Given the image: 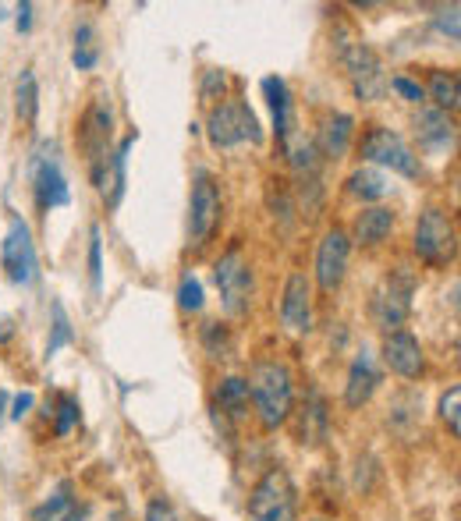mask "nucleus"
I'll return each mask as SVG.
<instances>
[{
	"mask_svg": "<svg viewBox=\"0 0 461 521\" xmlns=\"http://www.w3.org/2000/svg\"><path fill=\"white\" fill-rule=\"evenodd\" d=\"M437 412H440V422L447 426V433L458 436V433H461V422H458V412H461V387H451L444 397H440Z\"/></svg>",
	"mask_w": 461,
	"mask_h": 521,
	"instance_id": "obj_29",
	"label": "nucleus"
},
{
	"mask_svg": "<svg viewBox=\"0 0 461 521\" xmlns=\"http://www.w3.org/2000/svg\"><path fill=\"white\" fill-rule=\"evenodd\" d=\"M327 429H330V415L327 405H323V394L313 390L309 401L302 408V426H298V444H323L327 440Z\"/></svg>",
	"mask_w": 461,
	"mask_h": 521,
	"instance_id": "obj_22",
	"label": "nucleus"
},
{
	"mask_svg": "<svg viewBox=\"0 0 461 521\" xmlns=\"http://www.w3.org/2000/svg\"><path fill=\"white\" fill-rule=\"evenodd\" d=\"M437 25H440V32H451V39H458V8L444 11V15L437 18Z\"/></svg>",
	"mask_w": 461,
	"mask_h": 521,
	"instance_id": "obj_38",
	"label": "nucleus"
},
{
	"mask_svg": "<svg viewBox=\"0 0 461 521\" xmlns=\"http://www.w3.org/2000/svg\"><path fill=\"white\" fill-rule=\"evenodd\" d=\"M394 224H398V217H394V210H387V206H373V210H362L359 217H355V242L359 245H380L391 238Z\"/></svg>",
	"mask_w": 461,
	"mask_h": 521,
	"instance_id": "obj_20",
	"label": "nucleus"
},
{
	"mask_svg": "<svg viewBox=\"0 0 461 521\" xmlns=\"http://www.w3.org/2000/svg\"><path fill=\"white\" fill-rule=\"evenodd\" d=\"M383 362H387V369L398 373L401 380H415V376H422L426 358H422L419 337L408 334V330H391V334L383 337Z\"/></svg>",
	"mask_w": 461,
	"mask_h": 521,
	"instance_id": "obj_14",
	"label": "nucleus"
},
{
	"mask_svg": "<svg viewBox=\"0 0 461 521\" xmlns=\"http://www.w3.org/2000/svg\"><path fill=\"white\" fill-rule=\"evenodd\" d=\"M50 316H54V334H50V341H47V355H57V351L68 348V344L75 341V330H71L68 312H64L61 302L50 305Z\"/></svg>",
	"mask_w": 461,
	"mask_h": 521,
	"instance_id": "obj_27",
	"label": "nucleus"
},
{
	"mask_svg": "<svg viewBox=\"0 0 461 521\" xmlns=\"http://www.w3.org/2000/svg\"><path fill=\"white\" fill-rule=\"evenodd\" d=\"M249 521H298V490L284 468H266L249 490Z\"/></svg>",
	"mask_w": 461,
	"mask_h": 521,
	"instance_id": "obj_2",
	"label": "nucleus"
},
{
	"mask_svg": "<svg viewBox=\"0 0 461 521\" xmlns=\"http://www.w3.org/2000/svg\"><path fill=\"white\" fill-rule=\"evenodd\" d=\"M281 319L291 334H309V327H313V288H309L305 273H291L284 284Z\"/></svg>",
	"mask_w": 461,
	"mask_h": 521,
	"instance_id": "obj_15",
	"label": "nucleus"
},
{
	"mask_svg": "<svg viewBox=\"0 0 461 521\" xmlns=\"http://www.w3.org/2000/svg\"><path fill=\"white\" fill-rule=\"evenodd\" d=\"M348 192L359 195L362 203H373V199L387 195V181H383V174L373 171V167H362V171H355L352 178H348Z\"/></svg>",
	"mask_w": 461,
	"mask_h": 521,
	"instance_id": "obj_25",
	"label": "nucleus"
},
{
	"mask_svg": "<svg viewBox=\"0 0 461 521\" xmlns=\"http://www.w3.org/2000/svg\"><path fill=\"white\" fill-rule=\"evenodd\" d=\"M422 93H430V100L437 103V110L451 114V110H458V75L447 68H433L430 86L422 89Z\"/></svg>",
	"mask_w": 461,
	"mask_h": 521,
	"instance_id": "obj_23",
	"label": "nucleus"
},
{
	"mask_svg": "<svg viewBox=\"0 0 461 521\" xmlns=\"http://www.w3.org/2000/svg\"><path fill=\"white\" fill-rule=\"evenodd\" d=\"M376 387H380V373H376V366H373V355H366V351H362V355L352 362L348 383H344V405H348V408L369 405V397L376 394Z\"/></svg>",
	"mask_w": 461,
	"mask_h": 521,
	"instance_id": "obj_17",
	"label": "nucleus"
},
{
	"mask_svg": "<svg viewBox=\"0 0 461 521\" xmlns=\"http://www.w3.org/2000/svg\"><path fill=\"white\" fill-rule=\"evenodd\" d=\"M213 284H217L220 298H224V309L231 312V316L249 312L252 270H249V263H245L242 249H227L224 256L213 263Z\"/></svg>",
	"mask_w": 461,
	"mask_h": 521,
	"instance_id": "obj_7",
	"label": "nucleus"
},
{
	"mask_svg": "<svg viewBox=\"0 0 461 521\" xmlns=\"http://www.w3.org/2000/svg\"><path fill=\"white\" fill-rule=\"evenodd\" d=\"M29 171H32V195H36V206H40L43 213L57 210V206H68L71 192H68V181H64L54 142H43V146L36 149Z\"/></svg>",
	"mask_w": 461,
	"mask_h": 521,
	"instance_id": "obj_8",
	"label": "nucleus"
},
{
	"mask_svg": "<svg viewBox=\"0 0 461 521\" xmlns=\"http://www.w3.org/2000/svg\"><path fill=\"white\" fill-rule=\"evenodd\" d=\"M344 68L352 78V89L359 100H380L387 93V75H383V64L366 43H352V47L341 50Z\"/></svg>",
	"mask_w": 461,
	"mask_h": 521,
	"instance_id": "obj_11",
	"label": "nucleus"
},
{
	"mask_svg": "<svg viewBox=\"0 0 461 521\" xmlns=\"http://www.w3.org/2000/svg\"><path fill=\"white\" fill-rule=\"evenodd\" d=\"M313 521H323V518H313Z\"/></svg>",
	"mask_w": 461,
	"mask_h": 521,
	"instance_id": "obj_42",
	"label": "nucleus"
},
{
	"mask_svg": "<svg viewBox=\"0 0 461 521\" xmlns=\"http://www.w3.org/2000/svg\"><path fill=\"white\" fill-rule=\"evenodd\" d=\"M75 422H79V401H75L71 394H61V397H57V422H54V433H57V436H68Z\"/></svg>",
	"mask_w": 461,
	"mask_h": 521,
	"instance_id": "obj_30",
	"label": "nucleus"
},
{
	"mask_svg": "<svg viewBox=\"0 0 461 521\" xmlns=\"http://www.w3.org/2000/svg\"><path fill=\"white\" fill-rule=\"evenodd\" d=\"M220 224V188L210 171H196L192 199H188V242L203 249Z\"/></svg>",
	"mask_w": 461,
	"mask_h": 521,
	"instance_id": "obj_5",
	"label": "nucleus"
},
{
	"mask_svg": "<svg viewBox=\"0 0 461 521\" xmlns=\"http://www.w3.org/2000/svg\"><path fill=\"white\" fill-rule=\"evenodd\" d=\"M352 135H355V117L337 110V114H330L327 121H323L320 139H316V153H320L323 160H341V156L348 153V146H352Z\"/></svg>",
	"mask_w": 461,
	"mask_h": 521,
	"instance_id": "obj_16",
	"label": "nucleus"
},
{
	"mask_svg": "<svg viewBox=\"0 0 461 521\" xmlns=\"http://www.w3.org/2000/svg\"><path fill=\"white\" fill-rule=\"evenodd\" d=\"M412 249L426 266H447L451 263V259L458 256V231H454L451 213L440 210V206L422 210L419 224H415Z\"/></svg>",
	"mask_w": 461,
	"mask_h": 521,
	"instance_id": "obj_3",
	"label": "nucleus"
},
{
	"mask_svg": "<svg viewBox=\"0 0 461 521\" xmlns=\"http://www.w3.org/2000/svg\"><path fill=\"white\" fill-rule=\"evenodd\" d=\"M32 401H36V397L32 394H18L15 401H11V419H25V415H29V408H32Z\"/></svg>",
	"mask_w": 461,
	"mask_h": 521,
	"instance_id": "obj_37",
	"label": "nucleus"
},
{
	"mask_svg": "<svg viewBox=\"0 0 461 521\" xmlns=\"http://www.w3.org/2000/svg\"><path fill=\"white\" fill-rule=\"evenodd\" d=\"M15 110H18V117H22L25 125H32V121H36V110H40V89H36V75H32V68H25L22 78H18Z\"/></svg>",
	"mask_w": 461,
	"mask_h": 521,
	"instance_id": "obj_24",
	"label": "nucleus"
},
{
	"mask_svg": "<svg viewBox=\"0 0 461 521\" xmlns=\"http://www.w3.org/2000/svg\"><path fill=\"white\" fill-rule=\"evenodd\" d=\"M415 135H419V146L437 153V149H451L454 146V121L444 110H419L415 117Z\"/></svg>",
	"mask_w": 461,
	"mask_h": 521,
	"instance_id": "obj_18",
	"label": "nucleus"
},
{
	"mask_svg": "<svg viewBox=\"0 0 461 521\" xmlns=\"http://www.w3.org/2000/svg\"><path fill=\"white\" fill-rule=\"evenodd\" d=\"M18 29L22 32L32 29V4H22V8H18Z\"/></svg>",
	"mask_w": 461,
	"mask_h": 521,
	"instance_id": "obj_39",
	"label": "nucleus"
},
{
	"mask_svg": "<svg viewBox=\"0 0 461 521\" xmlns=\"http://www.w3.org/2000/svg\"><path fill=\"white\" fill-rule=\"evenodd\" d=\"M146 521H178V511L167 497H153L146 507Z\"/></svg>",
	"mask_w": 461,
	"mask_h": 521,
	"instance_id": "obj_35",
	"label": "nucleus"
},
{
	"mask_svg": "<svg viewBox=\"0 0 461 521\" xmlns=\"http://www.w3.org/2000/svg\"><path fill=\"white\" fill-rule=\"evenodd\" d=\"M249 397L263 429H281L291 419V408H295V383H291L288 366L259 362L249 376Z\"/></svg>",
	"mask_w": 461,
	"mask_h": 521,
	"instance_id": "obj_1",
	"label": "nucleus"
},
{
	"mask_svg": "<svg viewBox=\"0 0 461 521\" xmlns=\"http://www.w3.org/2000/svg\"><path fill=\"white\" fill-rule=\"evenodd\" d=\"M82 518H86V514H82V511H75V514H71L68 521H82Z\"/></svg>",
	"mask_w": 461,
	"mask_h": 521,
	"instance_id": "obj_41",
	"label": "nucleus"
},
{
	"mask_svg": "<svg viewBox=\"0 0 461 521\" xmlns=\"http://www.w3.org/2000/svg\"><path fill=\"white\" fill-rule=\"evenodd\" d=\"M348 256H352V238L341 227H330L323 234L320 249H316V284L320 291L334 295L344 284V273H348Z\"/></svg>",
	"mask_w": 461,
	"mask_h": 521,
	"instance_id": "obj_12",
	"label": "nucleus"
},
{
	"mask_svg": "<svg viewBox=\"0 0 461 521\" xmlns=\"http://www.w3.org/2000/svg\"><path fill=\"white\" fill-rule=\"evenodd\" d=\"M100 227L89 231V277H93V288H100L103 280V259H100Z\"/></svg>",
	"mask_w": 461,
	"mask_h": 521,
	"instance_id": "obj_32",
	"label": "nucleus"
},
{
	"mask_svg": "<svg viewBox=\"0 0 461 521\" xmlns=\"http://www.w3.org/2000/svg\"><path fill=\"white\" fill-rule=\"evenodd\" d=\"M110 139H114V114H110V103L107 96L93 100L82 114V125H79V146L86 153L89 164H100L110 156Z\"/></svg>",
	"mask_w": 461,
	"mask_h": 521,
	"instance_id": "obj_13",
	"label": "nucleus"
},
{
	"mask_svg": "<svg viewBox=\"0 0 461 521\" xmlns=\"http://www.w3.org/2000/svg\"><path fill=\"white\" fill-rule=\"evenodd\" d=\"M362 156H366L369 164H380V167H391V171L405 174V178H419L422 174V164L419 156L408 149V142L401 139L398 132H391V128H380L373 125L366 132V139H362Z\"/></svg>",
	"mask_w": 461,
	"mask_h": 521,
	"instance_id": "obj_9",
	"label": "nucleus"
},
{
	"mask_svg": "<svg viewBox=\"0 0 461 521\" xmlns=\"http://www.w3.org/2000/svg\"><path fill=\"white\" fill-rule=\"evenodd\" d=\"M0 263H4L11 284H22V288H29L36 273H40V256H36V245H32V231L22 217L11 220L4 249H0Z\"/></svg>",
	"mask_w": 461,
	"mask_h": 521,
	"instance_id": "obj_10",
	"label": "nucleus"
},
{
	"mask_svg": "<svg viewBox=\"0 0 461 521\" xmlns=\"http://www.w3.org/2000/svg\"><path fill=\"white\" fill-rule=\"evenodd\" d=\"M75 511H79V504H75V497H71V486H61L47 504L36 507L32 521H68Z\"/></svg>",
	"mask_w": 461,
	"mask_h": 521,
	"instance_id": "obj_26",
	"label": "nucleus"
},
{
	"mask_svg": "<svg viewBox=\"0 0 461 521\" xmlns=\"http://www.w3.org/2000/svg\"><path fill=\"white\" fill-rule=\"evenodd\" d=\"M224 89H227V75L217 68H210L203 75V100H224Z\"/></svg>",
	"mask_w": 461,
	"mask_h": 521,
	"instance_id": "obj_33",
	"label": "nucleus"
},
{
	"mask_svg": "<svg viewBox=\"0 0 461 521\" xmlns=\"http://www.w3.org/2000/svg\"><path fill=\"white\" fill-rule=\"evenodd\" d=\"M263 93L270 100V114H274V132L281 139V146H291V125H295V117H291V89L281 75H270L263 78Z\"/></svg>",
	"mask_w": 461,
	"mask_h": 521,
	"instance_id": "obj_19",
	"label": "nucleus"
},
{
	"mask_svg": "<svg viewBox=\"0 0 461 521\" xmlns=\"http://www.w3.org/2000/svg\"><path fill=\"white\" fill-rule=\"evenodd\" d=\"M249 405H252V397H249V380H245V376H227V380H220L217 408L224 419L231 422L249 419Z\"/></svg>",
	"mask_w": 461,
	"mask_h": 521,
	"instance_id": "obj_21",
	"label": "nucleus"
},
{
	"mask_svg": "<svg viewBox=\"0 0 461 521\" xmlns=\"http://www.w3.org/2000/svg\"><path fill=\"white\" fill-rule=\"evenodd\" d=\"M203 348H206V355L210 358H227L231 355V330L224 327V323H206L203 327Z\"/></svg>",
	"mask_w": 461,
	"mask_h": 521,
	"instance_id": "obj_28",
	"label": "nucleus"
},
{
	"mask_svg": "<svg viewBox=\"0 0 461 521\" xmlns=\"http://www.w3.org/2000/svg\"><path fill=\"white\" fill-rule=\"evenodd\" d=\"M412 295H415L412 270L394 266V270L387 273V280L380 284V291H376V298H373V316H376V323L387 330V334H391V330H401V323H405L408 312H412Z\"/></svg>",
	"mask_w": 461,
	"mask_h": 521,
	"instance_id": "obj_6",
	"label": "nucleus"
},
{
	"mask_svg": "<svg viewBox=\"0 0 461 521\" xmlns=\"http://www.w3.org/2000/svg\"><path fill=\"white\" fill-rule=\"evenodd\" d=\"M391 89H394V93L405 96L408 103H422V100H426V93H422V86H419V82H412V78H408V75H394V78H391Z\"/></svg>",
	"mask_w": 461,
	"mask_h": 521,
	"instance_id": "obj_34",
	"label": "nucleus"
},
{
	"mask_svg": "<svg viewBox=\"0 0 461 521\" xmlns=\"http://www.w3.org/2000/svg\"><path fill=\"white\" fill-rule=\"evenodd\" d=\"M206 132H210V142L217 149L242 146V142H263L256 114L242 100H224L220 107H213L210 121H206Z\"/></svg>",
	"mask_w": 461,
	"mask_h": 521,
	"instance_id": "obj_4",
	"label": "nucleus"
},
{
	"mask_svg": "<svg viewBox=\"0 0 461 521\" xmlns=\"http://www.w3.org/2000/svg\"><path fill=\"white\" fill-rule=\"evenodd\" d=\"M11 337V319H0V341H8Z\"/></svg>",
	"mask_w": 461,
	"mask_h": 521,
	"instance_id": "obj_40",
	"label": "nucleus"
},
{
	"mask_svg": "<svg viewBox=\"0 0 461 521\" xmlns=\"http://www.w3.org/2000/svg\"><path fill=\"white\" fill-rule=\"evenodd\" d=\"M71 61H75V68H79V71H89L96 64V50L93 47H75Z\"/></svg>",
	"mask_w": 461,
	"mask_h": 521,
	"instance_id": "obj_36",
	"label": "nucleus"
},
{
	"mask_svg": "<svg viewBox=\"0 0 461 521\" xmlns=\"http://www.w3.org/2000/svg\"><path fill=\"white\" fill-rule=\"evenodd\" d=\"M178 305L185 312H199L203 309V284H199L196 277H185L178 288Z\"/></svg>",
	"mask_w": 461,
	"mask_h": 521,
	"instance_id": "obj_31",
	"label": "nucleus"
}]
</instances>
